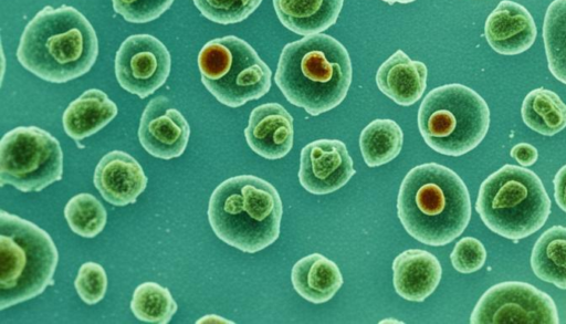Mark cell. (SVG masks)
<instances>
[{
    "label": "cell",
    "mask_w": 566,
    "mask_h": 324,
    "mask_svg": "<svg viewBox=\"0 0 566 324\" xmlns=\"http://www.w3.org/2000/svg\"><path fill=\"white\" fill-rule=\"evenodd\" d=\"M397 212L405 230L432 247L450 243L471 219L469 190L447 166L426 163L410 169L401 181Z\"/></svg>",
    "instance_id": "cell-1"
},
{
    "label": "cell",
    "mask_w": 566,
    "mask_h": 324,
    "mask_svg": "<svg viewBox=\"0 0 566 324\" xmlns=\"http://www.w3.org/2000/svg\"><path fill=\"white\" fill-rule=\"evenodd\" d=\"M98 55L96 32L71 6L42 8L25 25L17 49L19 63L51 83H65L87 73Z\"/></svg>",
    "instance_id": "cell-2"
},
{
    "label": "cell",
    "mask_w": 566,
    "mask_h": 324,
    "mask_svg": "<svg viewBox=\"0 0 566 324\" xmlns=\"http://www.w3.org/2000/svg\"><path fill=\"white\" fill-rule=\"evenodd\" d=\"M352 75L346 48L335 38L318 33L283 48L274 81L291 104L318 116L344 101Z\"/></svg>",
    "instance_id": "cell-3"
},
{
    "label": "cell",
    "mask_w": 566,
    "mask_h": 324,
    "mask_svg": "<svg viewBox=\"0 0 566 324\" xmlns=\"http://www.w3.org/2000/svg\"><path fill=\"white\" fill-rule=\"evenodd\" d=\"M282 213L279 191L253 175L222 181L212 191L208 206V220L214 234L247 253L261 251L279 239Z\"/></svg>",
    "instance_id": "cell-4"
},
{
    "label": "cell",
    "mask_w": 566,
    "mask_h": 324,
    "mask_svg": "<svg viewBox=\"0 0 566 324\" xmlns=\"http://www.w3.org/2000/svg\"><path fill=\"white\" fill-rule=\"evenodd\" d=\"M59 253L35 223L0 211V310L31 300L54 283Z\"/></svg>",
    "instance_id": "cell-5"
},
{
    "label": "cell",
    "mask_w": 566,
    "mask_h": 324,
    "mask_svg": "<svg viewBox=\"0 0 566 324\" xmlns=\"http://www.w3.org/2000/svg\"><path fill=\"white\" fill-rule=\"evenodd\" d=\"M475 210L492 232L517 241L545 224L551 199L534 171L506 164L481 184Z\"/></svg>",
    "instance_id": "cell-6"
},
{
    "label": "cell",
    "mask_w": 566,
    "mask_h": 324,
    "mask_svg": "<svg viewBox=\"0 0 566 324\" xmlns=\"http://www.w3.org/2000/svg\"><path fill=\"white\" fill-rule=\"evenodd\" d=\"M490 126V109L474 90L451 83L431 90L418 111V127L426 144L447 156L474 149Z\"/></svg>",
    "instance_id": "cell-7"
},
{
    "label": "cell",
    "mask_w": 566,
    "mask_h": 324,
    "mask_svg": "<svg viewBox=\"0 0 566 324\" xmlns=\"http://www.w3.org/2000/svg\"><path fill=\"white\" fill-rule=\"evenodd\" d=\"M203 86L221 104L235 108L271 88L272 72L256 51L235 35L207 42L198 54Z\"/></svg>",
    "instance_id": "cell-8"
},
{
    "label": "cell",
    "mask_w": 566,
    "mask_h": 324,
    "mask_svg": "<svg viewBox=\"0 0 566 324\" xmlns=\"http://www.w3.org/2000/svg\"><path fill=\"white\" fill-rule=\"evenodd\" d=\"M63 177L59 140L38 126H18L0 140V185L36 192Z\"/></svg>",
    "instance_id": "cell-9"
},
{
    "label": "cell",
    "mask_w": 566,
    "mask_h": 324,
    "mask_svg": "<svg viewBox=\"0 0 566 324\" xmlns=\"http://www.w3.org/2000/svg\"><path fill=\"white\" fill-rule=\"evenodd\" d=\"M472 324H557V306L545 292L526 282L506 281L488 289L476 302Z\"/></svg>",
    "instance_id": "cell-10"
},
{
    "label": "cell",
    "mask_w": 566,
    "mask_h": 324,
    "mask_svg": "<svg viewBox=\"0 0 566 324\" xmlns=\"http://www.w3.org/2000/svg\"><path fill=\"white\" fill-rule=\"evenodd\" d=\"M114 66L119 85L139 98H146L167 81L171 58L166 45L156 36L133 34L119 45Z\"/></svg>",
    "instance_id": "cell-11"
},
{
    "label": "cell",
    "mask_w": 566,
    "mask_h": 324,
    "mask_svg": "<svg viewBox=\"0 0 566 324\" xmlns=\"http://www.w3.org/2000/svg\"><path fill=\"white\" fill-rule=\"evenodd\" d=\"M355 173L353 159L342 140L317 139L301 150L298 180L311 194H331L344 187Z\"/></svg>",
    "instance_id": "cell-12"
},
{
    "label": "cell",
    "mask_w": 566,
    "mask_h": 324,
    "mask_svg": "<svg viewBox=\"0 0 566 324\" xmlns=\"http://www.w3.org/2000/svg\"><path fill=\"white\" fill-rule=\"evenodd\" d=\"M190 126L171 101L159 95L151 98L139 121L138 138L143 148L160 159L181 156L187 148Z\"/></svg>",
    "instance_id": "cell-13"
},
{
    "label": "cell",
    "mask_w": 566,
    "mask_h": 324,
    "mask_svg": "<svg viewBox=\"0 0 566 324\" xmlns=\"http://www.w3.org/2000/svg\"><path fill=\"white\" fill-rule=\"evenodd\" d=\"M244 137L255 154L270 160L283 158L293 147V117L279 103H265L250 114Z\"/></svg>",
    "instance_id": "cell-14"
},
{
    "label": "cell",
    "mask_w": 566,
    "mask_h": 324,
    "mask_svg": "<svg viewBox=\"0 0 566 324\" xmlns=\"http://www.w3.org/2000/svg\"><path fill=\"white\" fill-rule=\"evenodd\" d=\"M93 181L108 203L122 207L136 202L148 180L143 167L132 155L112 150L97 163Z\"/></svg>",
    "instance_id": "cell-15"
},
{
    "label": "cell",
    "mask_w": 566,
    "mask_h": 324,
    "mask_svg": "<svg viewBox=\"0 0 566 324\" xmlns=\"http://www.w3.org/2000/svg\"><path fill=\"white\" fill-rule=\"evenodd\" d=\"M484 34L496 53L516 55L533 45L537 29L525 7L515 1L503 0L486 18Z\"/></svg>",
    "instance_id": "cell-16"
},
{
    "label": "cell",
    "mask_w": 566,
    "mask_h": 324,
    "mask_svg": "<svg viewBox=\"0 0 566 324\" xmlns=\"http://www.w3.org/2000/svg\"><path fill=\"white\" fill-rule=\"evenodd\" d=\"M442 268L436 255L421 249H408L392 262L396 293L411 302H423L440 283Z\"/></svg>",
    "instance_id": "cell-17"
},
{
    "label": "cell",
    "mask_w": 566,
    "mask_h": 324,
    "mask_svg": "<svg viewBox=\"0 0 566 324\" xmlns=\"http://www.w3.org/2000/svg\"><path fill=\"white\" fill-rule=\"evenodd\" d=\"M427 76L423 62L411 60L402 50H397L379 66L376 84L398 105L410 106L423 95Z\"/></svg>",
    "instance_id": "cell-18"
},
{
    "label": "cell",
    "mask_w": 566,
    "mask_h": 324,
    "mask_svg": "<svg viewBox=\"0 0 566 324\" xmlns=\"http://www.w3.org/2000/svg\"><path fill=\"white\" fill-rule=\"evenodd\" d=\"M291 281L296 293L314 304L328 302L344 282L337 264L321 253H312L296 261L291 271Z\"/></svg>",
    "instance_id": "cell-19"
},
{
    "label": "cell",
    "mask_w": 566,
    "mask_h": 324,
    "mask_svg": "<svg viewBox=\"0 0 566 324\" xmlns=\"http://www.w3.org/2000/svg\"><path fill=\"white\" fill-rule=\"evenodd\" d=\"M117 105L98 88H90L72 101L62 115L64 132L80 142L105 127L117 115Z\"/></svg>",
    "instance_id": "cell-20"
},
{
    "label": "cell",
    "mask_w": 566,
    "mask_h": 324,
    "mask_svg": "<svg viewBox=\"0 0 566 324\" xmlns=\"http://www.w3.org/2000/svg\"><path fill=\"white\" fill-rule=\"evenodd\" d=\"M344 0H273L280 22L298 35L318 34L336 23Z\"/></svg>",
    "instance_id": "cell-21"
},
{
    "label": "cell",
    "mask_w": 566,
    "mask_h": 324,
    "mask_svg": "<svg viewBox=\"0 0 566 324\" xmlns=\"http://www.w3.org/2000/svg\"><path fill=\"white\" fill-rule=\"evenodd\" d=\"M531 268L538 279L566 290V227L553 226L539 236Z\"/></svg>",
    "instance_id": "cell-22"
},
{
    "label": "cell",
    "mask_w": 566,
    "mask_h": 324,
    "mask_svg": "<svg viewBox=\"0 0 566 324\" xmlns=\"http://www.w3.org/2000/svg\"><path fill=\"white\" fill-rule=\"evenodd\" d=\"M521 115L528 128L545 136H553L566 127V104L545 87L534 88L524 97Z\"/></svg>",
    "instance_id": "cell-23"
},
{
    "label": "cell",
    "mask_w": 566,
    "mask_h": 324,
    "mask_svg": "<svg viewBox=\"0 0 566 324\" xmlns=\"http://www.w3.org/2000/svg\"><path fill=\"white\" fill-rule=\"evenodd\" d=\"M403 144L401 127L389 118H377L364 127L359 148L368 167H378L394 160Z\"/></svg>",
    "instance_id": "cell-24"
},
{
    "label": "cell",
    "mask_w": 566,
    "mask_h": 324,
    "mask_svg": "<svg viewBox=\"0 0 566 324\" xmlns=\"http://www.w3.org/2000/svg\"><path fill=\"white\" fill-rule=\"evenodd\" d=\"M543 40L551 73L566 84V0H554L548 6Z\"/></svg>",
    "instance_id": "cell-25"
},
{
    "label": "cell",
    "mask_w": 566,
    "mask_h": 324,
    "mask_svg": "<svg viewBox=\"0 0 566 324\" xmlns=\"http://www.w3.org/2000/svg\"><path fill=\"white\" fill-rule=\"evenodd\" d=\"M130 310L139 321L167 324L178 305L167 288L156 282H144L133 293Z\"/></svg>",
    "instance_id": "cell-26"
},
{
    "label": "cell",
    "mask_w": 566,
    "mask_h": 324,
    "mask_svg": "<svg viewBox=\"0 0 566 324\" xmlns=\"http://www.w3.org/2000/svg\"><path fill=\"white\" fill-rule=\"evenodd\" d=\"M64 217L71 230L84 238L101 233L107 221V211L92 194L73 196L65 205Z\"/></svg>",
    "instance_id": "cell-27"
},
{
    "label": "cell",
    "mask_w": 566,
    "mask_h": 324,
    "mask_svg": "<svg viewBox=\"0 0 566 324\" xmlns=\"http://www.w3.org/2000/svg\"><path fill=\"white\" fill-rule=\"evenodd\" d=\"M199 12L220 24L238 23L247 19L262 0H192Z\"/></svg>",
    "instance_id": "cell-28"
},
{
    "label": "cell",
    "mask_w": 566,
    "mask_h": 324,
    "mask_svg": "<svg viewBox=\"0 0 566 324\" xmlns=\"http://www.w3.org/2000/svg\"><path fill=\"white\" fill-rule=\"evenodd\" d=\"M80 299L90 305L103 300L107 290V275L104 268L96 262L83 263L74 281Z\"/></svg>",
    "instance_id": "cell-29"
},
{
    "label": "cell",
    "mask_w": 566,
    "mask_h": 324,
    "mask_svg": "<svg viewBox=\"0 0 566 324\" xmlns=\"http://www.w3.org/2000/svg\"><path fill=\"white\" fill-rule=\"evenodd\" d=\"M174 0H112L113 9L126 21L146 23L158 19Z\"/></svg>",
    "instance_id": "cell-30"
},
{
    "label": "cell",
    "mask_w": 566,
    "mask_h": 324,
    "mask_svg": "<svg viewBox=\"0 0 566 324\" xmlns=\"http://www.w3.org/2000/svg\"><path fill=\"white\" fill-rule=\"evenodd\" d=\"M450 260L458 272L463 274L473 273L484 265L486 250L476 238L464 237L455 243Z\"/></svg>",
    "instance_id": "cell-31"
},
{
    "label": "cell",
    "mask_w": 566,
    "mask_h": 324,
    "mask_svg": "<svg viewBox=\"0 0 566 324\" xmlns=\"http://www.w3.org/2000/svg\"><path fill=\"white\" fill-rule=\"evenodd\" d=\"M510 154L523 167L534 165L538 158L537 149L528 143L516 144L512 147Z\"/></svg>",
    "instance_id": "cell-32"
},
{
    "label": "cell",
    "mask_w": 566,
    "mask_h": 324,
    "mask_svg": "<svg viewBox=\"0 0 566 324\" xmlns=\"http://www.w3.org/2000/svg\"><path fill=\"white\" fill-rule=\"evenodd\" d=\"M554 197L558 207L566 212V165L560 167L554 179Z\"/></svg>",
    "instance_id": "cell-33"
},
{
    "label": "cell",
    "mask_w": 566,
    "mask_h": 324,
    "mask_svg": "<svg viewBox=\"0 0 566 324\" xmlns=\"http://www.w3.org/2000/svg\"><path fill=\"white\" fill-rule=\"evenodd\" d=\"M211 322L232 323V322L227 321L226 318L217 316V315H207V316L201 317L199 321H197V323H211Z\"/></svg>",
    "instance_id": "cell-34"
},
{
    "label": "cell",
    "mask_w": 566,
    "mask_h": 324,
    "mask_svg": "<svg viewBox=\"0 0 566 324\" xmlns=\"http://www.w3.org/2000/svg\"><path fill=\"white\" fill-rule=\"evenodd\" d=\"M381 1H385L389 4H392V3H410V2H413L416 0H381Z\"/></svg>",
    "instance_id": "cell-35"
}]
</instances>
